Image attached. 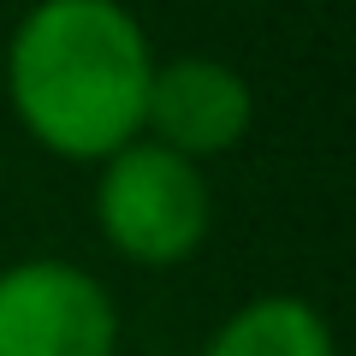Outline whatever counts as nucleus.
<instances>
[{
	"label": "nucleus",
	"instance_id": "2",
	"mask_svg": "<svg viewBox=\"0 0 356 356\" xmlns=\"http://www.w3.org/2000/svg\"><path fill=\"white\" fill-rule=\"evenodd\" d=\"M95 232L131 267H178L214 232V184L202 166L137 137L95 166Z\"/></svg>",
	"mask_w": 356,
	"mask_h": 356
},
{
	"label": "nucleus",
	"instance_id": "3",
	"mask_svg": "<svg viewBox=\"0 0 356 356\" xmlns=\"http://www.w3.org/2000/svg\"><path fill=\"white\" fill-rule=\"evenodd\" d=\"M0 356H119V303L89 267L24 255L0 267Z\"/></svg>",
	"mask_w": 356,
	"mask_h": 356
},
{
	"label": "nucleus",
	"instance_id": "5",
	"mask_svg": "<svg viewBox=\"0 0 356 356\" xmlns=\"http://www.w3.org/2000/svg\"><path fill=\"white\" fill-rule=\"evenodd\" d=\"M202 356H339V332L309 297L267 291L232 309L208 332Z\"/></svg>",
	"mask_w": 356,
	"mask_h": 356
},
{
	"label": "nucleus",
	"instance_id": "1",
	"mask_svg": "<svg viewBox=\"0 0 356 356\" xmlns=\"http://www.w3.org/2000/svg\"><path fill=\"white\" fill-rule=\"evenodd\" d=\"M154 42L125 0H36L6 36V107L36 149L102 166L143 137Z\"/></svg>",
	"mask_w": 356,
	"mask_h": 356
},
{
	"label": "nucleus",
	"instance_id": "4",
	"mask_svg": "<svg viewBox=\"0 0 356 356\" xmlns=\"http://www.w3.org/2000/svg\"><path fill=\"white\" fill-rule=\"evenodd\" d=\"M255 125V89L232 60L214 54H172L154 60L149 102H143V137L184 161H220Z\"/></svg>",
	"mask_w": 356,
	"mask_h": 356
}]
</instances>
